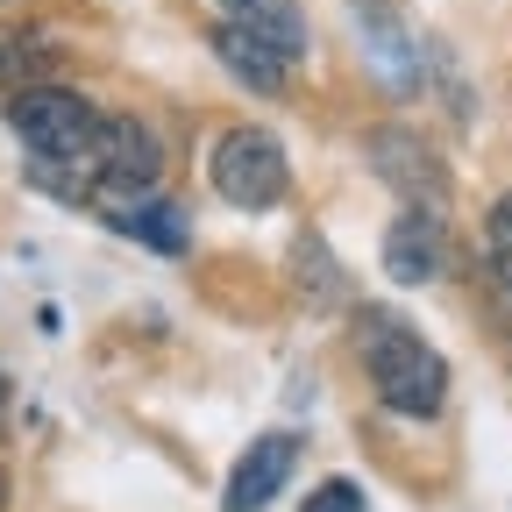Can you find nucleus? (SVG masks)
Returning a JSON list of instances; mask_svg holds the SVG:
<instances>
[{
  "label": "nucleus",
  "instance_id": "obj_1",
  "mask_svg": "<svg viewBox=\"0 0 512 512\" xmlns=\"http://www.w3.org/2000/svg\"><path fill=\"white\" fill-rule=\"evenodd\" d=\"M8 128L29 150V178L57 200H86L93 207V136L100 114L72 86H29L8 100Z\"/></svg>",
  "mask_w": 512,
  "mask_h": 512
},
{
  "label": "nucleus",
  "instance_id": "obj_2",
  "mask_svg": "<svg viewBox=\"0 0 512 512\" xmlns=\"http://www.w3.org/2000/svg\"><path fill=\"white\" fill-rule=\"evenodd\" d=\"M356 349H363V370H370V392L392 406V413H406V420L441 413V399H448V363L406 328V320L363 306V313H356Z\"/></svg>",
  "mask_w": 512,
  "mask_h": 512
},
{
  "label": "nucleus",
  "instance_id": "obj_3",
  "mask_svg": "<svg viewBox=\"0 0 512 512\" xmlns=\"http://www.w3.org/2000/svg\"><path fill=\"white\" fill-rule=\"evenodd\" d=\"M207 171H214V192L228 207H242V214H271L285 200V185H292V164H285L271 128H228L214 143Z\"/></svg>",
  "mask_w": 512,
  "mask_h": 512
},
{
  "label": "nucleus",
  "instance_id": "obj_4",
  "mask_svg": "<svg viewBox=\"0 0 512 512\" xmlns=\"http://www.w3.org/2000/svg\"><path fill=\"white\" fill-rule=\"evenodd\" d=\"M164 171L157 136L136 114H100V136H93V207H121V200H143Z\"/></svg>",
  "mask_w": 512,
  "mask_h": 512
},
{
  "label": "nucleus",
  "instance_id": "obj_5",
  "mask_svg": "<svg viewBox=\"0 0 512 512\" xmlns=\"http://www.w3.org/2000/svg\"><path fill=\"white\" fill-rule=\"evenodd\" d=\"M370 164H377V178L392 185L399 200H413V214H441L448 171H441V157L420 136H406V128H377V136H370Z\"/></svg>",
  "mask_w": 512,
  "mask_h": 512
},
{
  "label": "nucleus",
  "instance_id": "obj_6",
  "mask_svg": "<svg viewBox=\"0 0 512 512\" xmlns=\"http://www.w3.org/2000/svg\"><path fill=\"white\" fill-rule=\"evenodd\" d=\"M292 463H299V434H256L242 456H235V470H228L221 512H264L292 484Z\"/></svg>",
  "mask_w": 512,
  "mask_h": 512
},
{
  "label": "nucleus",
  "instance_id": "obj_7",
  "mask_svg": "<svg viewBox=\"0 0 512 512\" xmlns=\"http://www.w3.org/2000/svg\"><path fill=\"white\" fill-rule=\"evenodd\" d=\"M356 22H363V50L377 57L384 93H420V50H413L406 15L392 0H356Z\"/></svg>",
  "mask_w": 512,
  "mask_h": 512
},
{
  "label": "nucleus",
  "instance_id": "obj_8",
  "mask_svg": "<svg viewBox=\"0 0 512 512\" xmlns=\"http://www.w3.org/2000/svg\"><path fill=\"white\" fill-rule=\"evenodd\" d=\"M441 256H448V228L441 214H399L392 228H384V271H392L399 285H427L441 278Z\"/></svg>",
  "mask_w": 512,
  "mask_h": 512
},
{
  "label": "nucleus",
  "instance_id": "obj_9",
  "mask_svg": "<svg viewBox=\"0 0 512 512\" xmlns=\"http://www.w3.org/2000/svg\"><path fill=\"white\" fill-rule=\"evenodd\" d=\"M221 22L256 36L264 50H278L285 64L306 57V15H299V0H221Z\"/></svg>",
  "mask_w": 512,
  "mask_h": 512
},
{
  "label": "nucleus",
  "instance_id": "obj_10",
  "mask_svg": "<svg viewBox=\"0 0 512 512\" xmlns=\"http://www.w3.org/2000/svg\"><path fill=\"white\" fill-rule=\"evenodd\" d=\"M214 57L228 64V72H235L249 93H264V100H271V93H285V57H278V50H264L256 36H242V29H228V22H221V29H214Z\"/></svg>",
  "mask_w": 512,
  "mask_h": 512
},
{
  "label": "nucleus",
  "instance_id": "obj_11",
  "mask_svg": "<svg viewBox=\"0 0 512 512\" xmlns=\"http://www.w3.org/2000/svg\"><path fill=\"white\" fill-rule=\"evenodd\" d=\"M107 221H114L121 235H143V242H150V249H164V256H178V249H185V214H178V200H157V192L107 207Z\"/></svg>",
  "mask_w": 512,
  "mask_h": 512
},
{
  "label": "nucleus",
  "instance_id": "obj_12",
  "mask_svg": "<svg viewBox=\"0 0 512 512\" xmlns=\"http://www.w3.org/2000/svg\"><path fill=\"white\" fill-rule=\"evenodd\" d=\"M484 249H491V278L512 292V192L491 207V221H484Z\"/></svg>",
  "mask_w": 512,
  "mask_h": 512
},
{
  "label": "nucleus",
  "instance_id": "obj_13",
  "mask_svg": "<svg viewBox=\"0 0 512 512\" xmlns=\"http://www.w3.org/2000/svg\"><path fill=\"white\" fill-rule=\"evenodd\" d=\"M299 512H363V491L349 484V477H328L320 491H306V505Z\"/></svg>",
  "mask_w": 512,
  "mask_h": 512
},
{
  "label": "nucleus",
  "instance_id": "obj_14",
  "mask_svg": "<svg viewBox=\"0 0 512 512\" xmlns=\"http://www.w3.org/2000/svg\"><path fill=\"white\" fill-rule=\"evenodd\" d=\"M0 413H8V399H0Z\"/></svg>",
  "mask_w": 512,
  "mask_h": 512
}]
</instances>
